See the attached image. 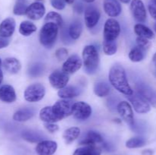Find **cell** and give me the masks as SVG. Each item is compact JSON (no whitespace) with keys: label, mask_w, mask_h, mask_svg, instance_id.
<instances>
[{"label":"cell","mask_w":156,"mask_h":155,"mask_svg":"<svg viewBox=\"0 0 156 155\" xmlns=\"http://www.w3.org/2000/svg\"><path fill=\"white\" fill-rule=\"evenodd\" d=\"M109 82L117 91L126 97L133 94L134 91L129 85L124 68L120 64H115L110 68L108 74Z\"/></svg>","instance_id":"obj_1"},{"label":"cell","mask_w":156,"mask_h":155,"mask_svg":"<svg viewBox=\"0 0 156 155\" xmlns=\"http://www.w3.org/2000/svg\"><path fill=\"white\" fill-rule=\"evenodd\" d=\"M82 62L85 71L88 74L97 72L100 64V57L97 48L94 45H87L82 50Z\"/></svg>","instance_id":"obj_2"},{"label":"cell","mask_w":156,"mask_h":155,"mask_svg":"<svg viewBox=\"0 0 156 155\" xmlns=\"http://www.w3.org/2000/svg\"><path fill=\"white\" fill-rule=\"evenodd\" d=\"M59 26L52 22H46L40 30V43L45 48L50 49L54 46L59 33Z\"/></svg>","instance_id":"obj_3"},{"label":"cell","mask_w":156,"mask_h":155,"mask_svg":"<svg viewBox=\"0 0 156 155\" xmlns=\"http://www.w3.org/2000/svg\"><path fill=\"white\" fill-rule=\"evenodd\" d=\"M46 94L45 87L40 83H35L27 87L24 92V97L29 103H37L42 100Z\"/></svg>","instance_id":"obj_4"},{"label":"cell","mask_w":156,"mask_h":155,"mask_svg":"<svg viewBox=\"0 0 156 155\" xmlns=\"http://www.w3.org/2000/svg\"><path fill=\"white\" fill-rule=\"evenodd\" d=\"M127 98L137 113L146 114L151 110L150 103L136 91H134L132 95L127 96Z\"/></svg>","instance_id":"obj_5"},{"label":"cell","mask_w":156,"mask_h":155,"mask_svg":"<svg viewBox=\"0 0 156 155\" xmlns=\"http://www.w3.org/2000/svg\"><path fill=\"white\" fill-rule=\"evenodd\" d=\"M120 33V25L114 18H108L104 26V40L114 41Z\"/></svg>","instance_id":"obj_6"},{"label":"cell","mask_w":156,"mask_h":155,"mask_svg":"<svg viewBox=\"0 0 156 155\" xmlns=\"http://www.w3.org/2000/svg\"><path fill=\"white\" fill-rule=\"evenodd\" d=\"M73 101L66 99H61L57 100L54 104L52 106L53 112H55L58 117L62 119L73 115Z\"/></svg>","instance_id":"obj_7"},{"label":"cell","mask_w":156,"mask_h":155,"mask_svg":"<svg viewBox=\"0 0 156 155\" xmlns=\"http://www.w3.org/2000/svg\"><path fill=\"white\" fill-rule=\"evenodd\" d=\"M101 18V12L98 8L94 5H89L87 6L84 12V19L86 27L92 29L98 24Z\"/></svg>","instance_id":"obj_8"},{"label":"cell","mask_w":156,"mask_h":155,"mask_svg":"<svg viewBox=\"0 0 156 155\" xmlns=\"http://www.w3.org/2000/svg\"><path fill=\"white\" fill-rule=\"evenodd\" d=\"M69 76V74L66 73L62 70H54L49 76V82L53 88L56 89H62L67 86Z\"/></svg>","instance_id":"obj_9"},{"label":"cell","mask_w":156,"mask_h":155,"mask_svg":"<svg viewBox=\"0 0 156 155\" xmlns=\"http://www.w3.org/2000/svg\"><path fill=\"white\" fill-rule=\"evenodd\" d=\"M92 113L91 106L83 101L76 102L73 103V115L76 119L85 121L88 119Z\"/></svg>","instance_id":"obj_10"},{"label":"cell","mask_w":156,"mask_h":155,"mask_svg":"<svg viewBox=\"0 0 156 155\" xmlns=\"http://www.w3.org/2000/svg\"><path fill=\"white\" fill-rule=\"evenodd\" d=\"M117 110L120 114L122 119L133 127L135 125V119H134L133 111L132 106L127 101H120L117 103Z\"/></svg>","instance_id":"obj_11"},{"label":"cell","mask_w":156,"mask_h":155,"mask_svg":"<svg viewBox=\"0 0 156 155\" xmlns=\"http://www.w3.org/2000/svg\"><path fill=\"white\" fill-rule=\"evenodd\" d=\"M130 12L134 19L139 23H144L147 18L146 7L142 0H132L130 2Z\"/></svg>","instance_id":"obj_12"},{"label":"cell","mask_w":156,"mask_h":155,"mask_svg":"<svg viewBox=\"0 0 156 155\" xmlns=\"http://www.w3.org/2000/svg\"><path fill=\"white\" fill-rule=\"evenodd\" d=\"M136 91L143 96L150 104L156 106V91L144 82H137Z\"/></svg>","instance_id":"obj_13"},{"label":"cell","mask_w":156,"mask_h":155,"mask_svg":"<svg viewBox=\"0 0 156 155\" xmlns=\"http://www.w3.org/2000/svg\"><path fill=\"white\" fill-rule=\"evenodd\" d=\"M46 8L41 2L36 1L29 5L26 11L25 15L27 18L33 21H38L44 16Z\"/></svg>","instance_id":"obj_14"},{"label":"cell","mask_w":156,"mask_h":155,"mask_svg":"<svg viewBox=\"0 0 156 155\" xmlns=\"http://www.w3.org/2000/svg\"><path fill=\"white\" fill-rule=\"evenodd\" d=\"M82 60L78 55L74 54L70 56L64 61L62 70L67 74H74L82 66Z\"/></svg>","instance_id":"obj_15"},{"label":"cell","mask_w":156,"mask_h":155,"mask_svg":"<svg viewBox=\"0 0 156 155\" xmlns=\"http://www.w3.org/2000/svg\"><path fill=\"white\" fill-rule=\"evenodd\" d=\"M57 143L51 140H43L37 143L35 151L38 155H53L57 150Z\"/></svg>","instance_id":"obj_16"},{"label":"cell","mask_w":156,"mask_h":155,"mask_svg":"<svg viewBox=\"0 0 156 155\" xmlns=\"http://www.w3.org/2000/svg\"><path fill=\"white\" fill-rule=\"evenodd\" d=\"M104 11L111 18L118 17L122 12V7L118 0H105L104 1Z\"/></svg>","instance_id":"obj_17"},{"label":"cell","mask_w":156,"mask_h":155,"mask_svg":"<svg viewBox=\"0 0 156 155\" xmlns=\"http://www.w3.org/2000/svg\"><path fill=\"white\" fill-rule=\"evenodd\" d=\"M104 143V138L97 131L90 130L87 132L85 136L79 141L81 145H96Z\"/></svg>","instance_id":"obj_18"},{"label":"cell","mask_w":156,"mask_h":155,"mask_svg":"<svg viewBox=\"0 0 156 155\" xmlns=\"http://www.w3.org/2000/svg\"><path fill=\"white\" fill-rule=\"evenodd\" d=\"M83 90L79 86L76 85H69L66 86L65 88L59 90L58 91V96L61 99H66V100H70V99L75 98L82 94Z\"/></svg>","instance_id":"obj_19"},{"label":"cell","mask_w":156,"mask_h":155,"mask_svg":"<svg viewBox=\"0 0 156 155\" xmlns=\"http://www.w3.org/2000/svg\"><path fill=\"white\" fill-rule=\"evenodd\" d=\"M16 92L10 84H4L0 88V100L6 103H12L16 100Z\"/></svg>","instance_id":"obj_20"},{"label":"cell","mask_w":156,"mask_h":155,"mask_svg":"<svg viewBox=\"0 0 156 155\" xmlns=\"http://www.w3.org/2000/svg\"><path fill=\"white\" fill-rule=\"evenodd\" d=\"M15 21L12 18H7L0 24V36L9 38L13 35L15 30Z\"/></svg>","instance_id":"obj_21"},{"label":"cell","mask_w":156,"mask_h":155,"mask_svg":"<svg viewBox=\"0 0 156 155\" xmlns=\"http://www.w3.org/2000/svg\"><path fill=\"white\" fill-rule=\"evenodd\" d=\"M39 117L41 121L45 123H56L62 120L55 114L52 106H45L40 110Z\"/></svg>","instance_id":"obj_22"},{"label":"cell","mask_w":156,"mask_h":155,"mask_svg":"<svg viewBox=\"0 0 156 155\" xmlns=\"http://www.w3.org/2000/svg\"><path fill=\"white\" fill-rule=\"evenodd\" d=\"M35 109L33 107H24L18 109L13 114V120L19 122H26L30 119L35 114Z\"/></svg>","instance_id":"obj_23"},{"label":"cell","mask_w":156,"mask_h":155,"mask_svg":"<svg viewBox=\"0 0 156 155\" xmlns=\"http://www.w3.org/2000/svg\"><path fill=\"white\" fill-rule=\"evenodd\" d=\"M21 137L24 140L30 143H39L45 140L46 136L44 134L34 130H24L21 132Z\"/></svg>","instance_id":"obj_24"},{"label":"cell","mask_w":156,"mask_h":155,"mask_svg":"<svg viewBox=\"0 0 156 155\" xmlns=\"http://www.w3.org/2000/svg\"><path fill=\"white\" fill-rule=\"evenodd\" d=\"M3 66L5 69L11 74H17L21 68V62L14 57L6 58L3 62Z\"/></svg>","instance_id":"obj_25"},{"label":"cell","mask_w":156,"mask_h":155,"mask_svg":"<svg viewBox=\"0 0 156 155\" xmlns=\"http://www.w3.org/2000/svg\"><path fill=\"white\" fill-rule=\"evenodd\" d=\"M69 36L73 40H78L81 36L83 30V24L79 19L73 20L68 27Z\"/></svg>","instance_id":"obj_26"},{"label":"cell","mask_w":156,"mask_h":155,"mask_svg":"<svg viewBox=\"0 0 156 155\" xmlns=\"http://www.w3.org/2000/svg\"><path fill=\"white\" fill-rule=\"evenodd\" d=\"M111 92V87L109 84L105 81H98L94 85V93L99 97H105L109 95Z\"/></svg>","instance_id":"obj_27"},{"label":"cell","mask_w":156,"mask_h":155,"mask_svg":"<svg viewBox=\"0 0 156 155\" xmlns=\"http://www.w3.org/2000/svg\"><path fill=\"white\" fill-rule=\"evenodd\" d=\"M101 149L96 145H83L76 149L73 155H101Z\"/></svg>","instance_id":"obj_28"},{"label":"cell","mask_w":156,"mask_h":155,"mask_svg":"<svg viewBox=\"0 0 156 155\" xmlns=\"http://www.w3.org/2000/svg\"><path fill=\"white\" fill-rule=\"evenodd\" d=\"M81 133V130L79 127H70L65 130V132L62 134V138L66 144H69L76 141L79 137Z\"/></svg>","instance_id":"obj_29"},{"label":"cell","mask_w":156,"mask_h":155,"mask_svg":"<svg viewBox=\"0 0 156 155\" xmlns=\"http://www.w3.org/2000/svg\"><path fill=\"white\" fill-rule=\"evenodd\" d=\"M134 32L138 36L147 38L150 40L154 38V33L149 27L146 26L142 23H139L134 26Z\"/></svg>","instance_id":"obj_30"},{"label":"cell","mask_w":156,"mask_h":155,"mask_svg":"<svg viewBox=\"0 0 156 155\" xmlns=\"http://www.w3.org/2000/svg\"><path fill=\"white\" fill-rule=\"evenodd\" d=\"M37 26L34 23L29 21H24L19 26V33L24 36H30L32 33L36 32Z\"/></svg>","instance_id":"obj_31"},{"label":"cell","mask_w":156,"mask_h":155,"mask_svg":"<svg viewBox=\"0 0 156 155\" xmlns=\"http://www.w3.org/2000/svg\"><path fill=\"white\" fill-rule=\"evenodd\" d=\"M128 56L132 62H140L143 61L146 57V51L136 46L131 49Z\"/></svg>","instance_id":"obj_32"},{"label":"cell","mask_w":156,"mask_h":155,"mask_svg":"<svg viewBox=\"0 0 156 155\" xmlns=\"http://www.w3.org/2000/svg\"><path fill=\"white\" fill-rule=\"evenodd\" d=\"M45 71V65L41 62H35L29 66L28 72L29 76L32 78H37L41 76Z\"/></svg>","instance_id":"obj_33"},{"label":"cell","mask_w":156,"mask_h":155,"mask_svg":"<svg viewBox=\"0 0 156 155\" xmlns=\"http://www.w3.org/2000/svg\"><path fill=\"white\" fill-rule=\"evenodd\" d=\"M146 140L143 137L136 136L129 138L126 142V147L128 148H140L146 145Z\"/></svg>","instance_id":"obj_34"},{"label":"cell","mask_w":156,"mask_h":155,"mask_svg":"<svg viewBox=\"0 0 156 155\" xmlns=\"http://www.w3.org/2000/svg\"><path fill=\"white\" fill-rule=\"evenodd\" d=\"M103 52L107 56H113L117 52V44L116 40L110 41L103 40Z\"/></svg>","instance_id":"obj_35"},{"label":"cell","mask_w":156,"mask_h":155,"mask_svg":"<svg viewBox=\"0 0 156 155\" xmlns=\"http://www.w3.org/2000/svg\"><path fill=\"white\" fill-rule=\"evenodd\" d=\"M44 21L46 22H52L54 24H57L59 27H62V24H63V21H62V18L58 12H50L47 14Z\"/></svg>","instance_id":"obj_36"},{"label":"cell","mask_w":156,"mask_h":155,"mask_svg":"<svg viewBox=\"0 0 156 155\" xmlns=\"http://www.w3.org/2000/svg\"><path fill=\"white\" fill-rule=\"evenodd\" d=\"M27 7V0H17L13 8V13L15 15H25Z\"/></svg>","instance_id":"obj_37"},{"label":"cell","mask_w":156,"mask_h":155,"mask_svg":"<svg viewBox=\"0 0 156 155\" xmlns=\"http://www.w3.org/2000/svg\"><path fill=\"white\" fill-rule=\"evenodd\" d=\"M136 42L137 46L143 49L145 51H146L151 46V42L147 38L142 37V36H137L136 40Z\"/></svg>","instance_id":"obj_38"},{"label":"cell","mask_w":156,"mask_h":155,"mask_svg":"<svg viewBox=\"0 0 156 155\" xmlns=\"http://www.w3.org/2000/svg\"><path fill=\"white\" fill-rule=\"evenodd\" d=\"M69 51L66 48H59L55 53V56H56V59L59 61L66 60L68 56Z\"/></svg>","instance_id":"obj_39"},{"label":"cell","mask_w":156,"mask_h":155,"mask_svg":"<svg viewBox=\"0 0 156 155\" xmlns=\"http://www.w3.org/2000/svg\"><path fill=\"white\" fill-rule=\"evenodd\" d=\"M61 39H62V43L65 44H70L72 43V41L73 40L71 38V36H69V29L67 27H63L62 32H61Z\"/></svg>","instance_id":"obj_40"},{"label":"cell","mask_w":156,"mask_h":155,"mask_svg":"<svg viewBox=\"0 0 156 155\" xmlns=\"http://www.w3.org/2000/svg\"><path fill=\"white\" fill-rule=\"evenodd\" d=\"M148 10L151 17L156 21V0H148Z\"/></svg>","instance_id":"obj_41"},{"label":"cell","mask_w":156,"mask_h":155,"mask_svg":"<svg viewBox=\"0 0 156 155\" xmlns=\"http://www.w3.org/2000/svg\"><path fill=\"white\" fill-rule=\"evenodd\" d=\"M52 7L57 10H63L66 7V2L63 0H50Z\"/></svg>","instance_id":"obj_42"},{"label":"cell","mask_w":156,"mask_h":155,"mask_svg":"<svg viewBox=\"0 0 156 155\" xmlns=\"http://www.w3.org/2000/svg\"><path fill=\"white\" fill-rule=\"evenodd\" d=\"M44 128L50 133H54L59 130V126L56 123H45Z\"/></svg>","instance_id":"obj_43"},{"label":"cell","mask_w":156,"mask_h":155,"mask_svg":"<svg viewBox=\"0 0 156 155\" xmlns=\"http://www.w3.org/2000/svg\"><path fill=\"white\" fill-rule=\"evenodd\" d=\"M85 7H84L83 3H82L81 2H78L75 4L74 5V10L76 13L78 14H82V12H85Z\"/></svg>","instance_id":"obj_44"},{"label":"cell","mask_w":156,"mask_h":155,"mask_svg":"<svg viewBox=\"0 0 156 155\" xmlns=\"http://www.w3.org/2000/svg\"><path fill=\"white\" fill-rule=\"evenodd\" d=\"M9 43H10V41L8 38L0 36V50L7 47L9 45Z\"/></svg>","instance_id":"obj_45"},{"label":"cell","mask_w":156,"mask_h":155,"mask_svg":"<svg viewBox=\"0 0 156 155\" xmlns=\"http://www.w3.org/2000/svg\"><path fill=\"white\" fill-rule=\"evenodd\" d=\"M142 154L143 155H152L153 154V151L150 149H147V150H145L142 152Z\"/></svg>","instance_id":"obj_46"},{"label":"cell","mask_w":156,"mask_h":155,"mask_svg":"<svg viewBox=\"0 0 156 155\" xmlns=\"http://www.w3.org/2000/svg\"><path fill=\"white\" fill-rule=\"evenodd\" d=\"M2 81H3V72L2 71L1 68H0V84H2Z\"/></svg>","instance_id":"obj_47"},{"label":"cell","mask_w":156,"mask_h":155,"mask_svg":"<svg viewBox=\"0 0 156 155\" xmlns=\"http://www.w3.org/2000/svg\"><path fill=\"white\" fill-rule=\"evenodd\" d=\"M152 63H153V65L156 66V53L153 55V57H152Z\"/></svg>","instance_id":"obj_48"},{"label":"cell","mask_w":156,"mask_h":155,"mask_svg":"<svg viewBox=\"0 0 156 155\" xmlns=\"http://www.w3.org/2000/svg\"><path fill=\"white\" fill-rule=\"evenodd\" d=\"M67 4H73L75 2V0H63Z\"/></svg>","instance_id":"obj_49"},{"label":"cell","mask_w":156,"mask_h":155,"mask_svg":"<svg viewBox=\"0 0 156 155\" xmlns=\"http://www.w3.org/2000/svg\"><path fill=\"white\" fill-rule=\"evenodd\" d=\"M120 2H121L122 3H124V4H128V3L131 2L132 0H119Z\"/></svg>","instance_id":"obj_50"},{"label":"cell","mask_w":156,"mask_h":155,"mask_svg":"<svg viewBox=\"0 0 156 155\" xmlns=\"http://www.w3.org/2000/svg\"><path fill=\"white\" fill-rule=\"evenodd\" d=\"M83 1L86 3H92V2H94L95 0H83Z\"/></svg>","instance_id":"obj_51"},{"label":"cell","mask_w":156,"mask_h":155,"mask_svg":"<svg viewBox=\"0 0 156 155\" xmlns=\"http://www.w3.org/2000/svg\"><path fill=\"white\" fill-rule=\"evenodd\" d=\"M153 74H154V75H155V77L156 78V66H155V65H154V71H153Z\"/></svg>","instance_id":"obj_52"},{"label":"cell","mask_w":156,"mask_h":155,"mask_svg":"<svg viewBox=\"0 0 156 155\" xmlns=\"http://www.w3.org/2000/svg\"><path fill=\"white\" fill-rule=\"evenodd\" d=\"M154 29H155V31L156 33V22L155 23V24H154Z\"/></svg>","instance_id":"obj_53"},{"label":"cell","mask_w":156,"mask_h":155,"mask_svg":"<svg viewBox=\"0 0 156 155\" xmlns=\"http://www.w3.org/2000/svg\"><path fill=\"white\" fill-rule=\"evenodd\" d=\"M1 65H2V59L0 58V68H1Z\"/></svg>","instance_id":"obj_54"}]
</instances>
